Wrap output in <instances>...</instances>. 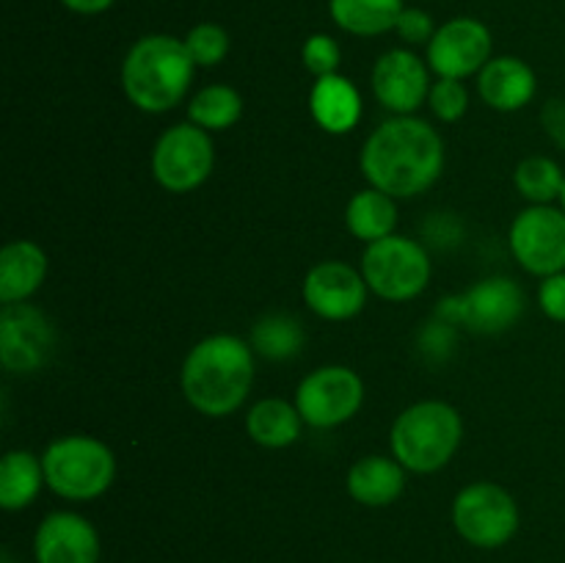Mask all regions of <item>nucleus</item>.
I'll use <instances>...</instances> for the list:
<instances>
[{"mask_svg":"<svg viewBox=\"0 0 565 563\" xmlns=\"http://www.w3.org/2000/svg\"><path fill=\"white\" fill-rule=\"evenodd\" d=\"M309 110L315 121L331 136H345L362 119V97L359 88L342 75L318 77L309 94Z\"/></svg>","mask_w":565,"mask_h":563,"instance_id":"18","label":"nucleus"},{"mask_svg":"<svg viewBox=\"0 0 565 563\" xmlns=\"http://www.w3.org/2000/svg\"><path fill=\"white\" fill-rule=\"evenodd\" d=\"M42 464L50 489L72 502L103 497L116 475L114 450L105 442L86 434L61 436V439L50 442Z\"/></svg>","mask_w":565,"mask_h":563,"instance_id":"5","label":"nucleus"},{"mask_svg":"<svg viewBox=\"0 0 565 563\" xmlns=\"http://www.w3.org/2000/svg\"><path fill=\"white\" fill-rule=\"evenodd\" d=\"M301 59H303V66H307L315 77H326V75H337L342 53H340V44H337L334 39L326 36V33H315V36H309L307 42H303Z\"/></svg>","mask_w":565,"mask_h":563,"instance_id":"30","label":"nucleus"},{"mask_svg":"<svg viewBox=\"0 0 565 563\" xmlns=\"http://www.w3.org/2000/svg\"><path fill=\"white\" fill-rule=\"evenodd\" d=\"M303 326L292 315H268V318L257 320L252 329V346L257 348L263 357L274 359H290L301 351L303 346Z\"/></svg>","mask_w":565,"mask_h":563,"instance_id":"26","label":"nucleus"},{"mask_svg":"<svg viewBox=\"0 0 565 563\" xmlns=\"http://www.w3.org/2000/svg\"><path fill=\"white\" fill-rule=\"evenodd\" d=\"M364 384L351 368L329 364L298 384L296 408L312 428H337L362 408Z\"/></svg>","mask_w":565,"mask_h":563,"instance_id":"9","label":"nucleus"},{"mask_svg":"<svg viewBox=\"0 0 565 563\" xmlns=\"http://www.w3.org/2000/svg\"><path fill=\"white\" fill-rule=\"evenodd\" d=\"M541 125H544L546 136L555 141L557 149L565 152V99H550L541 110Z\"/></svg>","mask_w":565,"mask_h":563,"instance_id":"33","label":"nucleus"},{"mask_svg":"<svg viewBox=\"0 0 565 563\" xmlns=\"http://www.w3.org/2000/svg\"><path fill=\"white\" fill-rule=\"evenodd\" d=\"M513 180H516L519 193L533 204H550L552 199H561L565 185L561 166L552 158H544V155L524 158L522 163L516 166Z\"/></svg>","mask_w":565,"mask_h":563,"instance_id":"27","label":"nucleus"},{"mask_svg":"<svg viewBox=\"0 0 565 563\" xmlns=\"http://www.w3.org/2000/svg\"><path fill=\"white\" fill-rule=\"evenodd\" d=\"M524 312V293L505 276L483 279L463 296L445 301V315L480 334H500L511 329Z\"/></svg>","mask_w":565,"mask_h":563,"instance_id":"11","label":"nucleus"},{"mask_svg":"<svg viewBox=\"0 0 565 563\" xmlns=\"http://www.w3.org/2000/svg\"><path fill=\"white\" fill-rule=\"evenodd\" d=\"M445 169V141L428 121L397 116L370 132L362 147V171L367 182L392 199L425 193Z\"/></svg>","mask_w":565,"mask_h":563,"instance_id":"1","label":"nucleus"},{"mask_svg":"<svg viewBox=\"0 0 565 563\" xmlns=\"http://www.w3.org/2000/svg\"><path fill=\"white\" fill-rule=\"evenodd\" d=\"M406 489V467L397 458L364 456L348 472V495L367 508L392 506Z\"/></svg>","mask_w":565,"mask_h":563,"instance_id":"20","label":"nucleus"},{"mask_svg":"<svg viewBox=\"0 0 565 563\" xmlns=\"http://www.w3.org/2000/svg\"><path fill=\"white\" fill-rule=\"evenodd\" d=\"M301 412L281 397H265L246 417L248 436L257 445L274 447V450L292 445L301 436Z\"/></svg>","mask_w":565,"mask_h":563,"instance_id":"24","label":"nucleus"},{"mask_svg":"<svg viewBox=\"0 0 565 563\" xmlns=\"http://www.w3.org/2000/svg\"><path fill=\"white\" fill-rule=\"evenodd\" d=\"M191 53L185 39L152 33L138 39L121 64V88L136 108L147 114H166L185 97L193 81Z\"/></svg>","mask_w":565,"mask_h":563,"instance_id":"3","label":"nucleus"},{"mask_svg":"<svg viewBox=\"0 0 565 563\" xmlns=\"http://www.w3.org/2000/svg\"><path fill=\"white\" fill-rule=\"evenodd\" d=\"M61 3L66 6L70 11H75V14H103V11H108L110 6H114V0H61Z\"/></svg>","mask_w":565,"mask_h":563,"instance_id":"34","label":"nucleus"},{"mask_svg":"<svg viewBox=\"0 0 565 563\" xmlns=\"http://www.w3.org/2000/svg\"><path fill=\"white\" fill-rule=\"evenodd\" d=\"M188 116L202 130H230L243 116V97L232 86L215 83L202 88L188 105Z\"/></svg>","mask_w":565,"mask_h":563,"instance_id":"25","label":"nucleus"},{"mask_svg":"<svg viewBox=\"0 0 565 563\" xmlns=\"http://www.w3.org/2000/svg\"><path fill=\"white\" fill-rule=\"evenodd\" d=\"M561 204H563V213H565V185H563V193H561Z\"/></svg>","mask_w":565,"mask_h":563,"instance_id":"35","label":"nucleus"},{"mask_svg":"<svg viewBox=\"0 0 565 563\" xmlns=\"http://www.w3.org/2000/svg\"><path fill=\"white\" fill-rule=\"evenodd\" d=\"M215 163V149L207 130L193 121L169 127L152 152V174L166 191L188 193L202 185Z\"/></svg>","mask_w":565,"mask_h":563,"instance_id":"8","label":"nucleus"},{"mask_svg":"<svg viewBox=\"0 0 565 563\" xmlns=\"http://www.w3.org/2000/svg\"><path fill=\"white\" fill-rule=\"evenodd\" d=\"M395 31H397V36H401L406 44H425V42H430V39H434L436 28H434V20H430L428 11L403 9V14L397 17Z\"/></svg>","mask_w":565,"mask_h":563,"instance_id":"31","label":"nucleus"},{"mask_svg":"<svg viewBox=\"0 0 565 563\" xmlns=\"http://www.w3.org/2000/svg\"><path fill=\"white\" fill-rule=\"evenodd\" d=\"M373 92L386 110L408 116L430 94L428 70L412 50H390L373 66Z\"/></svg>","mask_w":565,"mask_h":563,"instance_id":"16","label":"nucleus"},{"mask_svg":"<svg viewBox=\"0 0 565 563\" xmlns=\"http://www.w3.org/2000/svg\"><path fill=\"white\" fill-rule=\"evenodd\" d=\"M345 224L348 230H351V235L364 243H375L395 235V226H397L395 199H392L390 193L379 191V188L359 191L356 196L348 202Z\"/></svg>","mask_w":565,"mask_h":563,"instance_id":"23","label":"nucleus"},{"mask_svg":"<svg viewBox=\"0 0 565 563\" xmlns=\"http://www.w3.org/2000/svg\"><path fill=\"white\" fill-rule=\"evenodd\" d=\"M452 524L467 544L480 550L505 546L519 530V506L508 489L478 480L461 489L452 502Z\"/></svg>","mask_w":565,"mask_h":563,"instance_id":"7","label":"nucleus"},{"mask_svg":"<svg viewBox=\"0 0 565 563\" xmlns=\"http://www.w3.org/2000/svg\"><path fill=\"white\" fill-rule=\"evenodd\" d=\"M36 563H99L97 528L75 511H53L33 535Z\"/></svg>","mask_w":565,"mask_h":563,"instance_id":"15","label":"nucleus"},{"mask_svg":"<svg viewBox=\"0 0 565 563\" xmlns=\"http://www.w3.org/2000/svg\"><path fill=\"white\" fill-rule=\"evenodd\" d=\"M539 304L544 309L546 318L565 323V270L563 274H552L541 282L539 287Z\"/></svg>","mask_w":565,"mask_h":563,"instance_id":"32","label":"nucleus"},{"mask_svg":"<svg viewBox=\"0 0 565 563\" xmlns=\"http://www.w3.org/2000/svg\"><path fill=\"white\" fill-rule=\"evenodd\" d=\"M44 464L31 450H9L0 461V506L3 511H22L42 491Z\"/></svg>","mask_w":565,"mask_h":563,"instance_id":"21","label":"nucleus"},{"mask_svg":"<svg viewBox=\"0 0 565 563\" xmlns=\"http://www.w3.org/2000/svg\"><path fill=\"white\" fill-rule=\"evenodd\" d=\"M403 0H329L331 20L353 36H381L395 31Z\"/></svg>","mask_w":565,"mask_h":563,"instance_id":"22","label":"nucleus"},{"mask_svg":"<svg viewBox=\"0 0 565 563\" xmlns=\"http://www.w3.org/2000/svg\"><path fill=\"white\" fill-rule=\"evenodd\" d=\"M303 301L315 315L326 320H348L367 304V282L353 265L329 263L315 265L303 279Z\"/></svg>","mask_w":565,"mask_h":563,"instance_id":"14","label":"nucleus"},{"mask_svg":"<svg viewBox=\"0 0 565 563\" xmlns=\"http://www.w3.org/2000/svg\"><path fill=\"white\" fill-rule=\"evenodd\" d=\"M461 436L463 423L458 408L445 401H419L397 414L392 425V458L412 472H436L456 456Z\"/></svg>","mask_w":565,"mask_h":563,"instance_id":"4","label":"nucleus"},{"mask_svg":"<svg viewBox=\"0 0 565 563\" xmlns=\"http://www.w3.org/2000/svg\"><path fill=\"white\" fill-rule=\"evenodd\" d=\"M47 254L33 241H11L0 252V301L17 304L42 287Z\"/></svg>","mask_w":565,"mask_h":563,"instance_id":"19","label":"nucleus"},{"mask_svg":"<svg viewBox=\"0 0 565 563\" xmlns=\"http://www.w3.org/2000/svg\"><path fill=\"white\" fill-rule=\"evenodd\" d=\"M188 403L204 417L237 412L254 384V353L241 337L213 334L191 348L180 375Z\"/></svg>","mask_w":565,"mask_h":563,"instance_id":"2","label":"nucleus"},{"mask_svg":"<svg viewBox=\"0 0 565 563\" xmlns=\"http://www.w3.org/2000/svg\"><path fill=\"white\" fill-rule=\"evenodd\" d=\"M535 72L516 55L491 59L478 75V92L494 110H522L535 97Z\"/></svg>","mask_w":565,"mask_h":563,"instance_id":"17","label":"nucleus"},{"mask_svg":"<svg viewBox=\"0 0 565 563\" xmlns=\"http://www.w3.org/2000/svg\"><path fill=\"white\" fill-rule=\"evenodd\" d=\"M53 326L39 309L6 304L0 318V362L11 373H33L53 351Z\"/></svg>","mask_w":565,"mask_h":563,"instance_id":"13","label":"nucleus"},{"mask_svg":"<svg viewBox=\"0 0 565 563\" xmlns=\"http://www.w3.org/2000/svg\"><path fill=\"white\" fill-rule=\"evenodd\" d=\"M511 252L524 270L552 276L565 270V213L552 204H533L511 224Z\"/></svg>","mask_w":565,"mask_h":563,"instance_id":"10","label":"nucleus"},{"mask_svg":"<svg viewBox=\"0 0 565 563\" xmlns=\"http://www.w3.org/2000/svg\"><path fill=\"white\" fill-rule=\"evenodd\" d=\"M430 108L441 121H458L469 108V94L461 81L456 77H439V83L430 86Z\"/></svg>","mask_w":565,"mask_h":563,"instance_id":"29","label":"nucleus"},{"mask_svg":"<svg viewBox=\"0 0 565 563\" xmlns=\"http://www.w3.org/2000/svg\"><path fill=\"white\" fill-rule=\"evenodd\" d=\"M185 47L196 66H215L230 53V33L215 22H202L188 31Z\"/></svg>","mask_w":565,"mask_h":563,"instance_id":"28","label":"nucleus"},{"mask_svg":"<svg viewBox=\"0 0 565 563\" xmlns=\"http://www.w3.org/2000/svg\"><path fill=\"white\" fill-rule=\"evenodd\" d=\"M491 61V33L489 28L472 17H456L436 28L428 42V64L439 77L480 75Z\"/></svg>","mask_w":565,"mask_h":563,"instance_id":"12","label":"nucleus"},{"mask_svg":"<svg viewBox=\"0 0 565 563\" xmlns=\"http://www.w3.org/2000/svg\"><path fill=\"white\" fill-rule=\"evenodd\" d=\"M362 276L370 290L384 301H412L428 287L430 259L417 241L390 235L367 243L362 257Z\"/></svg>","mask_w":565,"mask_h":563,"instance_id":"6","label":"nucleus"}]
</instances>
